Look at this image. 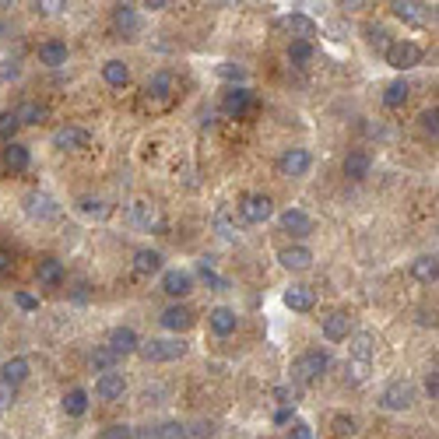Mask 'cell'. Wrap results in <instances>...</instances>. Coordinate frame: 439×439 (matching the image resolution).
<instances>
[{
    "label": "cell",
    "instance_id": "cb8c5ba5",
    "mask_svg": "<svg viewBox=\"0 0 439 439\" xmlns=\"http://www.w3.org/2000/svg\"><path fill=\"white\" fill-rule=\"evenodd\" d=\"M348 331H352V327H348V316L345 313H331V316L323 320V338L327 341H348Z\"/></svg>",
    "mask_w": 439,
    "mask_h": 439
},
{
    "label": "cell",
    "instance_id": "7dc6e473",
    "mask_svg": "<svg viewBox=\"0 0 439 439\" xmlns=\"http://www.w3.org/2000/svg\"><path fill=\"white\" fill-rule=\"evenodd\" d=\"M78 204H81V211H85V214H98V218H102V214H109V207H105L102 200H92V197H81Z\"/></svg>",
    "mask_w": 439,
    "mask_h": 439
},
{
    "label": "cell",
    "instance_id": "816d5d0a",
    "mask_svg": "<svg viewBox=\"0 0 439 439\" xmlns=\"http://www.w3.org/2000/svg\"><path fill=\"white\" fill-rule=\"evenodd\" d=\"M289 439H313V429H309L306 422H292V432H289Z\"/></svg>",
    "mask_w": 439,
    "mask_h": 439
},
{
    "label": "cell",
    "instance_id": "2e32d148",
    "mask_svg": "<svg viewBox=\"0 0 439 439\" xmlns=\"http://www.w3.org/2000/svg\"><path fill=\"white\" fill-rule=\"evenodd\" d=\"M39 285H49V289H57V285H64V278H67V270H64V264L57 260V257H46V260H39Z\"/></svg>",
    "mask_w": 439,
    "mask_h": 439
},
{
    "label": "cell",
    "instance_id": "d6a6232c",
    "mask_svg": "<svg viewBox=\"0 0 439 439\" xmlns=\"http://www.w3.org/2000/svg\"><path fill=\"white\" fill-rule=\"evenodd\" d=\"M117 362H120V355L109 348V345H102V348H95L92 352V369L95 372H113L117 369Z\"/></svg>",
    "mask_w": 439,
    "mask_h": 439
},
{
    "label": "cell",
    "instance_id": "8fae6325",
    "mask_svg": "<svg viewBox=\"0 0 439 439\" xmlns=\"http://www.w3.org/2000/svg\"><path fill=\"white\" fill-rule=\"evenodd\" d=\"M92 134L81 130V127H60L57 134H53V144H57L60 151H78V148H88Z\"/></svg>",
    "mask_w": 439,
    "mask_h": 439
},
{
    "label": "cell",
    "instance_id": "6f0895ef",
    "mask_svg": "<svg viewBox=\"0 0 439 439\" xmlns=\"http://www.w3.org/2000/svg\"><path fill=\"white\" fill-rule=\"evenodd\" d=\"M144 8H151V11H162V8H169V4H166V0H148Z\"/></svg>",
    "mask_w": 439,
    "mask_h": 439
},
{
    "label": "cell",
    "instance_id": "7a4b0ae2",
    "mask_svg": "<svg viewBox=\"0 0 439 439\" xmlns=\"http://www.w3.org/2000/svg\"><path fill=\"white\" fill-rule=\"evenodd\" d=\"M327 365H331V359H327L323 352H306L292 362V379L295 383H313L327 372Z\"/></svg>",
    "mask_w": 439,
    "mask_h": 439
},
{
    "label": "cell",
    "instance_id": "ab89813d",
    "mask_svg": "<svg viewBox=\"0 0 439 439\" xmlns=\"http://www.w3.org/2000/svg\"><path fill=\"white\" fill-rule=\"evenodd\" d=\"M394 15L404 18V21H411V25H422L425 21L422 18V4H404V0H397V4H394Z\"/></svg>",
    "mask_w": 439,
    "mask_h": 439
},
{
    "label": "cell",
    "instance_id": "1f68e13d",
    "mask_svg": "<svg viewBox=\"0 0 439 439\" xmlns=\"http://www.w3.org/2000/svg\"><path fill=\"white\" fill-rule=\"evenodd\" d=\"M15 117H18V123L39 127V123L46 120V105H39V102H21V105L15 109Z\"/></svg>",
    "mask_w": 439,
    "mask_h": 439
},
{
    "label": "cell",
    "instance_id": "9f6ffc18",
    "mask_svg": "<svg viewBox=\"0 0 439 439\" xmlns=\"http://www.w3.org/2000/svg\"><path fill=\"white\" fill-rule=\"evenodd\" d=\"M4 64H8V67H0V78H15V74H18V64H15V60H4Z\"/></svg>",
    "mask_w": 439,
    "mask_h": 439
},
{
    "label": "cell",
    "instance_id": "f35d334b",
    "mask_svg": "<svg viewBox=\"0 0 439 439\" xmlns=\"http://www.w3.org/2000/svg\"><path fill=\"white\" fill-rule=\"evenodd\" d=\"M155 439H187V425L183 422H162V425H155Z\"/></svg>",
    "mask_w": 439,
    "mask_h": 439
},
{
    "label": "cell",
    "instance_id": "db71d44e",
    "mask_svg": "<svg viewBox=\"0 0 439 439\" xmlns=\"http://www.w3.org/2000/svg\"><path fill=\"white\" fill-rule=\"evenodd\" d=\"M289 422H295L292 408H278V411H274V425H289Z\"/></svg>",
    "mask_w": 439,
    "mask_h": 439
},
{
    "label": "cell",
    "instance_id": "d590c367",
    "mask_svg": "<svg viewBox=\"0 0 439 439\" xmlns=\"http://www.w3.org/2000/svg\"><path fill=\"white\" fill-rule=\"evenodd\" d=\"M214 225H218V232H222L225 239H236V236H239V222L232 218V211H229V207H218Z\"/></svg>",
    "mask_w": 439,
    "mask_h": 439
},
{
    "label": "cell",
    "instance_id": "11a10c76",
    "mask_svg": "<svg viewBox=\"0 0 439 439\" xmlns=\"http://www.w3.org/2000/svg\"><path fill=\"white\" fill-rule=\"evenodd\" d=\"M8 270H11V250L0 246V274H8Z\"/></svg>",
    "mask_w": 439,
    "mask_h": 439
},
{
    "label": "cell",
    "instance_id": "4316f807",
    "mask_svg": "<svg viewBox=\"0 0 439 439\" xmlns=\"http://www.w3.org/2000/svg\"><path fill=\"white\" fill-rule=\"evenodd\" d=\"M102 78H105V85L123 88V85L130 81V71H127L123 60H105V64H102Z\"/></svg>",
    "mask_w": 439,
    "mask_h": 439
},
{
    "label": "cell",
    "instance_id": "603a6c76",
    "mask_svg": "<svg viewBox=\"0 0 439 439\" xmlns=\"http://www.w3.org/2000/svg\"><path fill=\"white\" fill-rule=\"evenodd\" d=\"M278 260H282V267H289V270H306V267L313 264V253H309L306 246H285V250L278 253Z\"/></svg>",
    "mask_w": 439,
    "mask_h": 439
},
{
    "label": "cell",
    "instance_id": "52a82bcc",
    "mask_svg": "<svg viewBox=\"0 0 439 439\" xmlns=\"http://www.w3.org/2000/svg\"><path fill=\"white\" fill-rule=\"evenodd\" d=\"M123 394H127L123 372H102V376L95 379V397H102V401H120Z\"/></svg>",
    "mask_w": 439,
    "mask_h": 439
},
{
    "label": "cell",
    "instance_id": "74e56055",
    "mask_svg": "<svg viewBox=\"0 0 439 439\" xmlns=\"http://www.w3.org/2000/svg\"><path fill=\"white\" fill-rule=\"evenodd\" d=\"M18 117H15V109H4V113H0V141H15V134H18Z\"/></svg>",
    "mask_w": 439,
    "mask_h": 439
},
{
    "label": "cell",
    "instance_id": "44dd1931",
    "mask_svg": "<svg viewBox=\"0 0 439 439\" xmlns=\"http://www.w3.org/2000/svg\"><path fill=\"white\" fill-rule=\"evenodd\" d=\"M39 64H46V67H60V64H67V46H64L60 39L42 42V46H39Z\"/></svg>",
    "mask_w": 439,
    "mask_h": 439
},
{
    "label": "cell",
    "instance_id": "ac0fdd59",
    "mask_svg": "<svg viewBox=\"0 0 439 439\" xmlns=\"http://www.w3.org/2000/svg\"><path fill=\"white\" fill-rule=\"evenodd\" d=\"M282 25L295 35V42H309V39L316 35V21H313L309 15H285Z\"/></svg>",
    "mask_w": 439,
    "mask_h": 439
},
{
    "label": "cell",
    "instance_id": "7402d4cb",
    "mask_svg": "<svg viewBox=\"0 0 439 439\" xmlns=\"http://www.w3.org/2000/svg\"><path fill=\"white\" fill-rule=\"evenodd\" d=\"M0 372H4V376H0V383H8V387H18V383L28 379V359L15 355V359L4 362V369H0Z\"/></svg>",
    "mask_w": 439,
    "mask_h": 439
},
{
    "label": "cell",
    "instance_id": "83f0119b",
    "mask_svg": "<svg viewBox=\"0 0 439 439\" xmlns=\"http://www.w3.org/2000/svg\"><path fill=\"white\" fill-rule=\"evenodd\" d=\"M372 352H376V338H372L369 331H359V334L352 338V359L372 362Z\"/></svg>",
    "mask_w": 439,
    "mask_h": 439
},
{
    "label": "cell",
    "instance_id": "f907efd6",
    "mask_svg": "<svg viewBox=\"0 0 439 439\" xmlns=\"http://www.w3.org/2000/svg\"><path fill=\"white\" fill-rule=\"evenodd\" d=\"M11 404H15V387H8V383H0V415H4V411H11Z\"/></svg>",
    "mask_w": 439,
    "mask_h": 439
},
{
    "label": "cell",
    "instance_id": "836d02e7",
    "mask_svg": "<svg viewBox=\"0 0 439 439\" xmlns=\"http://www.w3.org/2000/svg\"><path fill=\"white\" fill-rule=\"evenodd\" d=\"M408 95H411L408 81H390L387 88H383V105L397 109V105H404V102H408Z\"/></svg>",
    "mask_w": 439,
    "mask_h": 439
},
{
    "label": "cell",
    "instance_id": "9a60e30c",
    "mask_svg": "<svg viewBox=\"0 0 439 439\" xmlns=\"http://www.w3.org/2000/svg\"><path fill=\"white\" fill-rule=\"evenodd\" d=\"M113 25H117V32H120L123 39H134V35L141 32V18H137V11H134L130 4H120V8L113 11Z\"/></svg>",
    "mask_w": 439,
    "mask_h": 439
},
{
    "label": "cell",
    "instance_id": "8d00e7d4",
    "mask_svg": "<svg viewBox=\"0 0 439 439\" xmlns=\"http://www.w3.org/2000/svg\"><path fill=\"white\" fill-rule=\"evenodd\" d=\"M313 57H316V49H313V42H295V39L289 42V60H292L295 67H306V64H309Z\"/></svg>",
    "mask_w": 439,
    "mask_h": 439
},
{
    "label": "cell",
    "instance_id": "f1b7e54d",
    "mask_svg": "<svg viewBox=\"0 0 439 439\" xmlns=\"http://www.w3.org/2000/svg\"><path fill=\"white\" fill-rule=\"evenodd\" d=\"M411 274H415L418 282L432 285V282L439 278V260H436V257H418V260L411 264Z\"/></svg>",
    "mask_w": 439,
    "mask_h": 439
},
{
    "label": "cell",
    "instance_id": "8992f818",
    "mask_svg": "<svg viewBox=\"0 0 439 439\" xmlns=\"http://www.w3.org/2000/svg\"><path fill=\"white\" fill-rule=\"evenodd\" d=\"M411 401H415V390L408 387V383H390V387L379 394V404L387 411H408Z\"/></svg>",
    "mask_w": 439,
    "mask_h": 439
},
{
    "label": "cell",
    "instance_id": "277c9868",
    "mask_svg": "<svg viewBox=\"0 0 439 439\" xmlns=\"http://www.w3.org/2000/svg\"><path fill=\"white\" fill-rule=\"evenodd\" d=\"M239 214H243L246 225H264L267 218L274 214V200H270L267 193H250V197H243Z\"/></svg>",
    "mask_w": 439,
    "mask_h": 439
},
{
    "label": "cell",
    "instance_id": "7c38bea8",
    "mask_svg": "<svg viewBox=\"0 0 439 439\" xmlns=\"http://www.w3.org/2000/svg\"><path fill=\"white\" fill-rule=\"evenodd\" d=\"M144 92H148V98H155V102H166V98L176 92V78H173L169 71H158V74L148 78Z\"/></svg>",
    "mask_w": 439,
    "mask_h": 439
},
{
    "label": "cell",
    "instance_id": "681fc988",
    "mask_svg": "<svg viewBox=\"0 0 439 439\" xmlns=\"http://www.w3.org/2000/svg\"><path fill=\"white\" fill-rule=\"evenodd\" d=\"M274 397L282 401V408H295V387H274Z\"/></svg>",
    "mask_w": 439,
    "mask_h": 439
},
{
    "label": "cell",
    "instance_id": "60d3db41",
    "mask_svg": "<svg viewBox=\"0 0 439 439\" xmlns=\"http://www.w3.org/2000/svg\"><path fill=\"white\" fill-rule=\"evenodd\" d=\"M365 39H369V46H376V49H383V53L390 49V35H387V28H379V25H369V28H365Z\"/></svg>",
    "mask_w": 439,
    "mask_h": 439
},
{
    "label": "cell",
    "instance_id": "5b68a950",
    "mask_svg": "<svg viewBox=\"0 0 439 439\" xmlns=\"http://www.w3.org/2000/svg\"><path fill=\"white\" fill-rule=\"evenodd\" d=\"M309 166H313V155L306 148H292V151H285L278 158V173L282 176H306Z\"/></svg>",
    "mask_w": 439,
    "mask_h": 439
},
{
    "label": "cell",
    "instance_id": "6da1fadb",
    "mask_svg": "<svg viewBox=\"0 0 439 439\" xmlns=\"http://www.w3.org/2000/svg\"><path fill=\"white\" fill-rule=\"evenodd\" d=\"M137 355L144 362H176V359L187 355V345L180 338L176 341H169V338H151V341H141L137 345Z\"/></svg>",
    "mask_w": 439,
    "mask_h": 439
},
{
    "label": "cell",
    "instance_id": "f546056e",
    "mask_svg": "<svg viewBox=\"0 0 439 439\" xmlns=\"http://www.w3.org/2000/svg\"><path fill=\"white\" fill-rule=\"evenodd\" d=\"M134 270H137V274H155V270H162V253H158V250H137V253H134Z\"/></svg>",
    "mask_w": 439,
    "mask_h": 439
},
{
    "label": "cell",
    "instance_id": "5bb4252c",
    "mask_svg": "<svg viewBox=\"0 0 439 439\" xmlns=\"http://www.w3.org/2000/svg\"><path fill=\"white\" fill-rule=\"evenodd\" d=\"M207 323H211V331L218 334V338H229L232 331H236V313L229 309V306H214L211 313H207Z\"/></svg>",
    "mask_w": 439,
    "mask_h": 439
},
{
    "label": "cell",
    "instance_id": "e575fe53",
    "mask_svg": "<svg viewBox=\"0 0 439 439\" xmlns=\"http://www.w3.org/2000/svg\"><path fill=\"white\" fill-rule=\"evenodd\" d=\"M28 214L32 218H57V204H53V197H46V193H32L28 197Z\"/></svg>",
    "mask_w": 439,
    "mask_h": 439
},
{
    "label": "cell",
    "instance_id": "d4e9b609",
    "mask_svg": "<svg viewBox=\"0 0 439 439\" xmlns=\"http://www.w3.org/2000/svg\"><path fill=\"white\" fill-rule=\"evenodd\" d=\"M369 169H372V162H369L365 151H348V158H345V176L348 180H365Z\"/></svg>",
    "mask_w": 439,
    "mask_h": 439
},
{
    "label": "cell",
    "instance_id": "e0dca14e",
    "mask_svg": "<svg viewBox=\"0 0 439 439\" xmlns=\"http://www.w3.org/2000/svg\"><path fill=\"white\" fill-rule=\"evenodd\" d=\"M137 334L130 331V327H113V331H109V348H113L120 359L123 355H130V352H137Z\"/></svg>",
    "mask_w": 439,
    "mask_h": 439
},
{
    "label": "cell",
    "instance_id": "ffe728a7",
    "mask_svg": "<svg viewBox=\"0 0 439 439\" xmlns=\"http://www.w3.org/2000/svg\"><path fill=\"white\" fill-rule=\"evenodd\" d=\"M285 306H289L292 313H309V309L316 306V295H313L306 285H292V289L285 292Z\"/></svg>",
    "mask_w": 439,
    "mask_h": 439
},
{
    "label": "cell",
    "instance_id": "4fadbf2b",
    "mask_svg": "<svg viewBox=\"0 0 439 439\" xmlns=\"http://www.w3.org/2000/svg\"><path fill=\"white\" fill-rule=\"evenodd\" d=\"M282 229L302 239V236L313 232V218L306 211H299V207H289V211H282Z\"/></svg>",
    "mask_w": 439,
    "mask_h": 439
},
{
    "label": "cell",
    "instance_id": "30bf717a",
    "mask_svg": "<svg viewBox=\"0 0 439 439\" xmlns=\"http://www.w3.org/2000/svg\"><path fill=\"white\" fill-rule=\"evenodd\" d=\"M162 292L173 295V299H183V295L193 292V278L187 270H166V274H162Z\"/></svg>",
    "mask_w": 439,
    "mask_h": 439
},
{
    "label": "cell",
    "instance_id": "f6af8a7d",
    "mask_svg": "<svg viewBox=\"0 0 439 439\" xmlns=\"http://www.w3.org/2000/svg\"><path fill=\"white\" fill-rule=\"evenodd\" d=\"M331 429H334V436H352L355 432V418L352 415H334Z\"/></svg>",
    "mask_w": 439,
    "mask_h": 439
},
{
    "label": "cell",
    "instance_id": "f5cc1de1",
    "mask_svg": "<svg viewBox=\"0 0 439 439\" xmlns=\"http://www.w3.org/2000/svg\"><path fill=\"white\" fill-rule=\"evenodd\" d=\"M425 394H429V397H432V401H436V397H439V376H436V369H432V372H429V376H425Z\"/></svg>",
    "mask_w": 439,
    "mask_h": 439
},
{
    "label": "cell",
    "instance_id": "484cf974",
    "mask_svg": "<svg viewBox=\"0 0 439 439\" xmlns=\"http://www.w3.org/2000/svg\"><path fill=\"white\" fill-rule=\"evenodd\" d=\"M28 162H32V155H28L25 144H15V141H11V144L4 148V166H8L11 173H25Z\"/></svg>",
    "mask_w": 439,
    "mask_h": 439
},
{
    "label": "cell",
    "instance_id": "3957f363",
    "mask_svg": "<svg viewBox=\"0 0 439 439\" xmlns=\"http://www.w3.org/2000/svg\"><path fill=\"white\" fill-rule=\"evenodd\" d=\"M387 64H390L394 71H411V67H418V64H422V46L411 42V39H397V42H390V49H387Z\"/></svg>",
    "mask_w": 439,
    "mask_h": 439
},
{
    "label": "cell",
    "instance_id": "c3c4849f",
    "mask_svg": "<svg viewBox=\"0 0 439 439\" xmlns=\"http://www.w3.org/2000/svg\"><path fill=\"white\" fill-rule=\"evenodd\" d=\"M15 306L25 309V313H35V309H39V299L28 295V292H15Z\"/></svg>",
    "mask_w": 439,
    "mask_h": 439
},
{
    "label": "cell",
    "instance_id": "ee69618b",
    "mask_svg": "<svg viewBox=\"0 0 439 439\" xmlns=\"http://www.w3.org/2000/svg\"><path fill=\"white\" fill-rule=\"evenodd\" d=\"M418 123H422V130H425V134H432V137L439 134V113H436V105H432V109H425V113L418 117Z\"/></svg>",
    "mask_w": 439,
    "mask_h": 439
},
{
    "label": "cell",
    "instance_id": "bcb514c9",
    "mask_svg": "<svg viewBox=\"0 0 439 439\" xmlns=\"http://www.w3.org/2000/svg\"><path fill=\"white\" fill-rule=\"evenodd\" d=\"M130 432H134L130 425H109V429H102L95 439H134Z\"/></svg>",
    "mask_w": 439,
    "mask_h": 439
},
{
    "label": "cell",
    "instance_id": "ba28073f",
    "mask_svg": "<svg viewBox=\"0 0 439 439\" xmlns=\"http://www.w3.org/2000/svg\"><path fill=\"white\" fill-rule=\"evenodd\" d=\"M158 323L166 327V331H173V334H180V331H190V327H193V309L176 302V306H169L166 313L158 316Z\"/></svg>",
    "mask_w": 439,
    "mask_h": 439
},
{
    "label": "cell",
    "instance_id": "4dcf8cb0",
    "mask_svg": "<svg viewBox=\"0 0 439 439\" xmlns=\"http://www.w3.org/2000/svg\"><path fill=\"white\" fill-rule=\"evenodd\" d=\"M64 411H67L71 418H81V415L88 411V390H81V387L67 390V394H64Z\"/></svg>",
    "mask_w": 439,
    "mask_h": 439
},
{
    "label": "cell",
    "instance_id": "d6986e66",
    "mask_svg": "<svg viewBox=\"0 0 439 439\" xmlns=\"http://www.w3.org/2000/svg\"><path fill=\"white\" fill-rule=\"evenodd\" d=\"M130 214H134V222H137L141 229H148V232L162 225V214H158V207H155L151 200H134Z\"/></svg>",
    "mask_w": 439,
    "mask_h": 439
},
{
    "label": "cell",
    "instance_id": "9c48e42d",
    "mask_svg": "<svg viewBox=\"0 0 439 439\" xmlns=\"http://www.w3.org/2000/svg\"><path fill=\"white\" fill-rule=\"evenodd\" d=\"M246 109H253V92L250 88H229L225 92V98H222V113L225 117H243Z\"/></svg>",
    "mask_w": 439,
    "mask_h": 439
},
{
    "label": "cell",
    "instance_id": "b9f144b4",
    "mask_svg": "<svg viewBox=\"0 0 439 439\" xmlns=\"http://www.w3.org/2000/svg\"><path fill=\"white\" fill-rule=\"evenodd\" d=\"M369 369H372V362L352 359V362H348V379H352V383H365V379H369Z\"/></svg>",
    "mask_w": 439,
    "mask_h": 439
},
{
    "label": "cell",
    "instance_id": "7bdbcfd3",
    "mask_svg": "<svg viewBox=\"0 0 439 439\" xmlns=\"http://www.w3.org/2000/svg\"><path fill=\"white\" fill-rule=\"evenodd\" d=\"M218 78H225V81H246V67H239V64H218Z\"/></svg>",
    "mask_w": 439,
    "mask_h": 439
}]
</instances>
